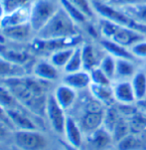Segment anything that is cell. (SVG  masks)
Here are the masks:
<instances>
[{"instance_id":"6da1fadb","label":"cell","mask_w":146,"mask_h":150,"mask_svg":"<svg viewBox=\"0 0 146 150\" xmlns=\"http://www.w3.org/2000/svg\"><path fill=\"white\" fill-rule=\"evenodd\" d=\"M48 83L34 76L3 79V85L27 110L37 117H44L46 115V105L49 96Z\"/></svg>"},{"instance_id":"7a4b0ae2","label":"cell","mask_w":146,"mask_h":150,"mask_svg":"<svg viewBox=\"0 0 146 150\" xmlns=\"http://www.w3.org/2000/svg\"><path fill=\"white\" fill-rule=\"evenodd\" d=\"M80 28L60 5L55 14L35 36L41 40L74 38L81 35Z\"/></svg>"},{"instance_id":"3957f363","label":"cell","mask_w":146,"mask_h":150,"mask_svg":"<svg viewBox=\"0 0 146 150\" xmlns=\"http://www.w3.org/2000/svg\"><path fill=\"white\" fill-rule=\"evenodd\" d=\"M96 24L99 35H101V39L111 40L127 48H130L135 43L146 38L144 33L138 31L136 29L116 24V23L99 18V17L96 20Z\"/></svg>"},{"instance_id":"277c9868","label":"cell","mask_w":146,"mask_h":150,"mask_svg":"<svg viewBox=\"0 0 146 150\" xmlns=\"http://www.w3.org/2000/svg\"><path fill=\"white\" fill-rule=\"evenodd\" d=\"M91 2H93L94 9L99 18L106 19L111 22L116 23V24L133 28V29H136L146 35V28L135 22L122 8L115 7L113 5L102 1V0H91Z\"/></svg>"},{"instance_id":"5b68a950","label":"cell","mask_w":146,"mask_h":150,"mask_svg":"<svg viewBox=\"0 0 146 150\" xmlns=\"http://www.w3.org/2000/svg\"><path fill=\"white\" fill-rule=\"evenodd\" d=\"M103 106L104 105L96 100L93 96L91 100H88L84 103L81 117L77 121L86 135L103 126L104 116H106V109Z\"/></svg>"},{"instance_id":"8992f818","label":"cell","mask_w":146,"mask_h":150,"mask_svg":"<svg viewBox=\"0 0 146 150\" xmlns=\"http://www.w3.org/2000/svg\"><path fill=\"white\" fill-rule=\"evenodd\" d=\"M60 7L59 0H35L30 5L29 24L35 35L46 25Z\"/></svg>"},{"instance_id":"52a82bcc","label":"cell","mask_w":146,"mask_h":150,"mask_svg":"<svg viewBox=\"0 0 146 150\" xmlns=\"http://www.w3.org/2000/svg\"><path fill=\"white\" fill-rule=\"evenodd\" d=\"M14 142L22 150H43L47 146V138L37 129L16 130Z\"/></svg>"},{"instance_id":"ba28073f","label":"cell","mask_w":146,"mask_h":150,"mask_svg":"<svg viewBox=\"0 0 146 150\" xmlns=\"http://www.w3.org/2000/svg\"><path fill=\"white\" fill-rule=\"evenodd\" d=\"M46 116L53 130L59 135H64L67 116L66 110L56 100L53 93H50L46 105Z\"/></svg>"},{"instance_id":"9c48e42d","label":"cell","mask_w":146,"mask_h":150,"mask_svg":"<svg viewBox=\"0 0 146 150\" xmlns=\"http://www.w3.org/2000/svg\"><path fill=\"white\" fill-rule=\"evenodd\" d=\"M114 143L113 135L106 127L101 126L84 138L83 144H86L88 150H111Z\"/></svg>"},{"instance_id":"30bf717a","label":"cell","mask_w":146,"mask_h":150,"mask_svg":"<svg viewBox=\"0 0 146 150\" xmlns=\"http://www.w3.org/2000/svg\"><path fill=\"white\" fill-rule=\"evenodd\" d=\"M82 57H83L84 70L91 72L94 69L99 67L102 58L106 54L101 44H93V43H83L81 45Z\"/></svg>"},{"instance_id":"8fae6325","label":"cell","mask_w":146,"mask_h":150,"mask_svg":"<svg viewBox=\"0 0 146 150\" xmlns=\"http://www.w3.org/2000/svg\"><path fill=\"white\" fill-rule=\"evenodd\" d=\"M8 117L11 121L12 125L17 130H30V129H37V117L27 110L26 108H17V109H9L6 110Z\"/></svg>"},{"instance_id":"7c38bea8","label":"cell","mask_w":146,"mask_h":150,"mask_svg":"<svg viewBox=\"0 0 146 150\" xmlns=\"http://www.w3.org/2000/svg\"><path fill=\"white\" fill-rule=\"evenodd\" d=\"M114 100L122 105H131L136 103V98L130 80L114 81L112 83Z\"/></svg>"},{"instance_id":"4fadbf2b","label":"cell","mask_w":146,"mask_h":150,"mask_svg":"<svg viewBox=\"0 0 146 150\" xmlns=\"http://www.w3.org/2000/svg\"><path fill=\"white\" fill-rule=\"evenodd\" d=\"M61 83L71 86L76 91L89 90L91 85V79L89 72L84 70L78 71L75 73L64 74L61 78Z\"/></svg>"},{"instance_id":"5bb4252c","label":"cell","mask_w":146,"mask_h":150,"mask_svg":"<svg viewBox=\"0 0 146 150\" xmlns=\"http://www.w3.org/2000/svg\"><path fill=\"white\" fill-rule=\"evenodd\" d=\"M66 142L71 145L81 148L84 141V132L77 119L72 115L67 116L65 131H64Z\"/></svg>"},{"instance_id":"9a60e30c","label":"cell","mask_w":146,"mask_h":150,"mask_svg":"<svg viewBox=\"0 0 146 150\" xmlns=\"http://www.w3.org/2000/svg\"><path fill=\"white\" fill-rule=\"evenodd\" d=\"M54 96H55L57 103L60 105L65 110L72 108L76 101L78 100V93L77 91L74 90L71 86L61 83L54 91Z\"/></svg>"},{"instance_id":"2e32d148","label":"cell","mask_w":146,"mask_h":150,"mask_svg":"<svg viewBox=\"0 0 146 150\" xmlns=\"http://www.w3.org/2000/svg\"><path fill=\"white\" fill-rule=\"evenodd\" d=\"M60 71L50 61H39L33 69V76L45 82H56L61 78Z\"/></svg>"},{"instance_id":"e0dca14e","label":"cell","mask_w":146,"mask_h":150,"mask_svg":"<svg viewBox=\"0 0 146 150\" xmlns=\"http://www.w3.org/2000/svg\"><path fill=\"white\" fill-rule=\"evenodd\" d=\"M101 44V46L104 49V51L107 54L113 56L115 59H127V60H132L135 62L139 63V61L136 60V58L132 55L130 48H127L125 46H122L120 44H117L113 41L107 39H99L97 41Z\"/></svg>"},{"instance_id":"ac0fdd59","label":"cell","mask_w":146,"mask_h":150,"mask_svg":"<svg viewBox=\"0 0 146 150\" xmlns=\"http://www.w3.org/2000/svg\"><path fill=\"white\" fill-rule=\"evenodd\" d=\"M1 32L5 38H8V39L16 42L27 41L30 39L32 34H35L29 22L16 25V26L3 28V29H1Z\"/></svg>"},{"instance_id":"d6986e66","label":"cell","mask_w":146,"mask_h":150,"mask_svg":"<svg viewBox=\"0 0 146 150\" xmlns=\"http://www.w3.org/2000/svg\"><path fill=\"white\" fill-rule=\"evenodd\" d=\"M139 69V63L135 62V61L127 59H116V70H115L114 81L131 80Z\"/></svg>"},{"instance_id":"ffe728a7","label":"cell","mask_w":146,"mask_h":150,"mask_svg":"<svg viewBox=\"0 0 146 150\" xmlns=\"http://www.w3.org/2000/svg\"><path fill=\"white\" fill-rule=\"evenodd\" d=\"M30 5L26 7H23L21 9H18L16 11L12 12V13L5 15L3 18L0 20V29L16 26V25L24 24V23L29 22Z\"/></svg>"},{"instance_id":"44dd1931","label":"cell","mask_w":146,"mask_h":150,"mask_svg":"<svg viewBox=\"0 0 146 150\" xmlns=\"http://www.w3.org/2000/svg\"><path fill=\"white\" fill-rule=\"evenodd\" d=\"M89 91L96 100L101 101L102 105H109L114 103L113 90L111 86H101V85H94L91 83L89 88Z\"/></svg>"},{"instance_id":"7402d4cb","label":"cell","mask_w":146,"mask_h":150,"mask_svg":"<svg viewBox=\"0 0 146 150\" xmlns=\"http://www.w3.org/2000/svg\"><path fill=\"white\" fill-rule=\"evenodd\" d=\"M135 93L137 101L146 100V70L141 69L137 71L136 74L130 80Z\"/></svg>"},{"instance_id":"603a6c76","label":"cell","mask_w":146,"mask_h":150,"mask_svg":"<svg viewBox=\"0 0 146 150\" xmlns=\"http://www.w3.org/2000/svg\"><path fill=\"white\" fill-rule=\"evenodd\" d=\"M59 2H60L61 7L65 10L69 16H70L81 28L84 27L89 21H91L78 7H76L74 4H72L69 0H59Z\"/></svg>"},{"instance_id":"cb8c5ba5","label":"cell","mask_w":146,"mask_h":150,"mask_svg":"<svg viewBox=\"0 0 146 150\" xmlns=\"http://www.w3.org/2000/svg\"><path fill=\"white\" fill-rule=\"evenodd\" d=\"M0 105H1L5 110L24 108V106L17 100V98L13 96V93H12L3 83L0 85Z\"/></svg>"},{"instance_id":"d4e9b609","label":"cell","mask_w":146,"mask_h":150,"mask_svg":"<svg viewBox=\"0 0 146 150\" xmlns=\"http://www.w3.org/2000/svg\"><path fill=\"white\" fill-rule=\"evenodd\" d=\"M20 76H25V72L22 66L13 64L3 58H0V77L3 79H8L20 77Z\"/></svg>"},{"instance_id":"484cf974","label":"cell","mask_w":146,"mask_h":150,"mask_svg":"<svg viewBox=\"0 0 146 150\" xmlns=\"http://www.w3.org/2000/svg\"><path fill=\"white\" fill-rule=\"evenodd\" d=\"M75 48L76 47H70V48H65V49L56 51V52H54L50 55L49 61L54 66H56L58 69L63 70L65 68V66L67 65V63L69 62V60H70Z\"/></svg>"},{"instance_id":"4316f807","label":"cell","mask_w":146,"mask_h":150,"mask_svg":"<svg viewBox=\"0 0 146 150\" xmlns=\"http://www.w3.org/2000/svg\"><path fill=\"white\" fill-rule=\"evenodd\" d=\"M81 70H84V65H83V57H82V49L80 45L75 48L74 53L72 54L69 62L67 63L65 68L63 69V73L64 74L75 73Z\"/></svg>"},{"instance_id":"83f0119b","label":"cell","mask_w":146,"mask_h":150,"mask_svg":"<svg viewBox=\"0 0 146 150\" xmlns=\"http://www.w3.org/2000/svg\"><path fill=\"white\" fill-rule=\"evenodd\" d=\"M135 22L146 28V3H141L122 8Z\"/></svg>"},{"instance_id":"f1b7e54d","label":"cell","mask_w":146,"mask_h":150,"mask_svg":"<svg viewBox=\"0 0 146 150\" xmlns=\"http://www.w3.org/2000/svg\"><path fill=\"white\" fill-rule=\"evenodd\" d=\"M0 57L3 58L8 62H11L13 64L22 66L23 64L28 62V56L27 53L23 52V51H18L13 49H3L0 51Z\"/></svg>"},{"instance_id":"f546056e","label":"cell","mask_w":146,"mask_h":150,"mask_svg":"<svg viewBox=\"0 0 146 150\" xmlns=\"http://www.w3.org/2000/svg\"><path fill=\"white\" fill-rule=\"evenodd\" d=\"M116 149L117 150H143V146L140 140L139 136L128 135L124 136L118 142H116Z\"/></svg>"},{"instance_id":"4dcf8cb0","label":"cell","mask_w":146,"mask_h":150,"mask_svg":"<svg viewBox=\"0 0 146 150\" xmlns=\"http://www.w3.org/2000/svg\"><path fill=\"white\" fill-rule=\"evenodd\" d=\"M72 4L78 7L91 21H96L97 16L94 9L91 0H69Z\"/></svg>"},{"instance_id":"1f68e13d","label":"cell","mask_w":146,"mask_h":150,"mask_svg":"<svg viewBox=\"0 0 146 150\" xmlns=\"http://www.w3.org/2000/svg\"><path fill=\"white\" fill-rule=\"evenodd\" d=\"M99 68H101L112 81H114L115 70H116V59H115L113 56L106 53V54L104 55V57L102 58L101 64H99Z\"/></svg>"},{"instance_id":"d6a6232c","label":"cell","mask_w":146,"mask_h":150,"mask_svg":"<svg viewBox=\"0 0 146 150\" xmlns=\"http://www.w3.org/2000/svg\"><path fill=\"white\" fill-rule=\"evenodd\" d=\"M91 79V83L94 85H101V86H111L113 81L106 75L99 67L94 69L89 72Z\"/></svg>"},{"instance_id":"836d02e7","label":"cell","mask_w":146,"mask_h":150,"mask_svg":"<svg viewBox=\"0 0 146 150\" xmlns=\"http://www.w3.org/2000/svg\"><path fill=\"white\" fill-rule=\"evenodd\" d=\"M1 1L5 10V15L12 13L23 7L29 6L31 4L30 0H1Z\"/></svg>"},{"instance_id":"e575fe53","label":"cell","mask_w":146,"mask_h":150,"mask_svg":"<svg viewBox=\"0 0 146 150\" xmlns=\"http://www.w3.org/2000/svg\"><path fill=\"white\" fill-rule=\"evenodd\" d=\"M132 55L136 58L137 61H145L146 60V38L141 41L135 43L130 47Z\"/></svg>"},{"instance_id":"d590c367","label":"cell","mask_w":146,"mask_h":150,"mask_svg":"<svg viewBox=\"0 0 146 150\" xmlns=\"http://www.w3.org/2000/svg\"><path fill=\"white\" fill-rule=\"evenodd\" d=\"M102 1L113 5L115 7H118V8H124V7L132 6V5L146 3V0H102Z\"/></svg>"},{"instance_id":"8d00e7d4","label":"cell","mask_w":146,"mask_h":150,"mask_svg":"<svg viewBox=\"0 0 146 150\" xmlns=\"http://www.w3.org/2000/svg\"><path fill=\"white\" fill-rule=\"evenodd\" d=\"M12 130H13V129L10 127V126L7 125L6 123L0 121V140H2V139L8 137L10 132H11Z\"/></svg>"},{"instance_id":"74e56055","label":"cell","mask_w":146,"mask_h":150,"mask_svg":"<svg viewBox=\"0 0 146 150\" xmlns=\"http://www.w3.org/2000/svg\"><path fill=\"white\" fill-rule=\"evenodd\" d=\"M0 121H2V122L6 123L7 125L10 126V127H11L12 129H14L13 125H12L11 121H10V119L8 117V114H7L6 110H5V109L2 108L1 105H0Z\"/></svg>"},{"instance_id":"f35d334b","label":"cell","mask_w":146,"mask_h":150,"mask_svg":"<svg viewBox=\"0 0 146 150\" xmlns=\"http://www.w3.org/2000/svg\"><path fill=\"white\" fill-rule=\"evenodd\" d=\"M138 136H139L140 140H141L143 150H146V127H144L141 131H140V133Z\"/></svg>"},{"instance_id":"ab89813d","label":"cell","mask_w":146,"mask_h":150,"mask_svg":"<svg viewBox=\"0 0 146 150\" xmlns=\"http://www.w3.org/2000/svg\"><path fill=\"white\" fill-rule=\"evenodd\" d=\"M60 144L64 150H81V148H78V147L71 145V144H69L68 142H66V141H60Z\"/></svg>"},{"instance_id":"60d3db41","label":"cell","mask_w":146,"mask_h":150,"mask_svg":"<svg viewBox=\"0 0 146 150\" xmlns=\"http://www.w3.org/2000/svg\"><path fill=\"white\" fill-rule=\"evenodd\" d=\"M4 16H5V10L3 7V4H2V1L0 0V20L3 18Z\"/></svg>"},{"instance_id":"b9f144b4","label":"cell","mask_w":146,"mask_h":150,"mask_svg":"<svg viewBox=\"0 0 146 150\" xmlns=\"http://www.w3.org/2000/svg\"><path fill=\"white\" fill-rule=\"evenodd\" d=\"M111 150H117V149H116V148H115V149H111Z\"/></svg>"},{"instance_id":"7bdbcfd3","label":"cell","mask_w":146,"mask_h":150,"mask_svg":"<svg viewBox=\"0 0 146 150\" xmlns=\"http://www.w3.org/2000/svg\"><path fill=\"white\" fill-rule=\"evenodd\" d=\"M62 150H64V149H63V148H62Z\"/></svg>"}]
</instances>
